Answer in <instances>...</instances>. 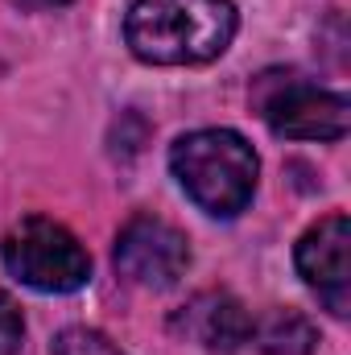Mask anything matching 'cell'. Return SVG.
I'll return each instance as SVG.
<instances>
[{
	"label": "cell",
	"mask_w": 351,
	"mask_h": 355,
	"mask_svg": "<svg viewBox=\"0 0 351 355\" xmlns=\"http://www.w3.org/2000/svg\"><path fill=\"white\" fill-rule=\"evenodd\" d=\"M240 29L232 0H132L128 50L149 67H198L219 58Z\"/></svg>",
	"instance_id": "cell-1"
},
{
	"label": "cell",
	"mask_w": 351,
	"mask_h": 355,
	"mask_svg": "<svg viewBox=\"0 0 351 355\" xmlns=\"http://www.w3.org/2000/svg\"><path fill=\"white\" fill-rule=\"evenodd\" d=\"M170 170L198 211L215 219H236L257 194L261 162H257V149L240 132L198 128L174 141Z\"/></svg>",
	"instance_id": "cell-2"
},
{
	"label": "cell",
	"mask_w": 351,
	"mask_h": 355,
	"mask_svg": "<svg viewBox=\"0 0 351 355\" xmlns=\"http://www.w3.org/2000/svg\"><path fill=\"white\" fill-rule=\"evenodd\" d=\"M252 107L285 141H343L351 103L339 91L314 87L298 71H264L252 79Z\"/></svg>",
	"instance_id": "cell-3"
},
{
	"label": "cell",
	"mask_w": 351,
	"mask_h": 355,
	"mask_svg": "<svg viewBox=\"0 0 351 355\" xmlns=\"http://www.w3.org/2000/svg\"><path fill=\"white\" fill-rule=\"evenodd\" d=\"M4 268L37 293H75L91 281L87 248L46 215H29L4 236Z\"/></svg>",
	"instance_id": "cell-4"
},
{
	"label": "cell",
	"mask_w": 351,
	"mask_h": 355,
	"mask_svg": "<svg viewBox=\"0 0 351 355\" xmlns=\"http://www.w3.org/2000/svg\"><path fill=\"white\" fill-rule=\"evenodd\" d=\"M190 265V244L174 223L157 215H137L116 236V268L141 289H170Z\"/></svg>",
	"instance_id": "cell-5"
},
{
	"label": "cell",
	"mask_w": 351,
	"mask_h": 355,
	"mask_svg": "<svg viewBox=\"0 0 351 355\" xmlns=\"http://www.w3.org/2000/svg\"><path fill=\"white\" fill-rule=\"evenodd\" d=\"M348 248H351V223H348V215H339V211L318 219L298 240V272L323 297V306L335 318H348V310H351Z\"/></svg>",
	"instance_id": "cell-6"
},
{
	"label": "cell",
	"mask_w": 351,
	"mask_h": 355,
	"mask_svg": "<svg viewBox=\"0 0 351 355\" xmlns=\"http://www.w3.org/2000/svg\"><path fill=\"white\" fill-rule=\"evenodd\" d=\"M174 335L207 347V352H240L244 343H252V314L219 289L194 293L182 310L174 314Z\"/></svg>",
	"instance_id": "cell-7"
},
{
	"label": "cell",
	"mask_w": 351,
	"mask_h": 355,
	"mask_svg": "<svg viewBox=\"0 0 351 355\" xmlns=\"http://www.w3.org/2000/svg\"><path fill=\"white\" fill-rule=\"evenodd\" d=\"M252 339L261 355H314L318 331L302 310H273L261 322H252Z\"/></svg>",
	"instance_id": "cell-8"
},
{
	"label": "cell",
	"mask_w": 351,
	"mask_h": 355,
	"mask_svg": "<svg viewBox=\"0 0 351 355\" xmlns=\"http://www.w3.org/2000/svg\"><path fill=\"white\" fill-rule=\"evenodd\" d=\"M54 355H124L108 335L87 331V327H67L54 339Z\"/></svg>",
	"instance_id": "cell-9"
},
{
	"label": "cell",
	"mask_w": 351,
	"mask_h": 355,
	"mask_svg": "<svg viewBox=\"0 0 351 355\" xmlns=\"http://www.w3.org/2000/svg\"><path fill=\"white\" fill-rule=\"evenodd\" d=\"M25 339V318L17 310V302L0 289V355H17Z\"/></svg>",
	"instance_id": "cell-10"
},
{
	"label": "cell",
	"mask_w": 351,
	"mask_h": 355,
	"mask_svg": "<svg viewBox=\"0 0 351 355\" xmlns=\"http://www.w3.org/2000/svg\"><path fill=\"white\" fill-rule=\"evenodd\" d=\"M21 8H29V12H50V8H62V4H71V0H17Z\"/></svg>",
	"instance_id": "cell-11"
}]
</instances>
